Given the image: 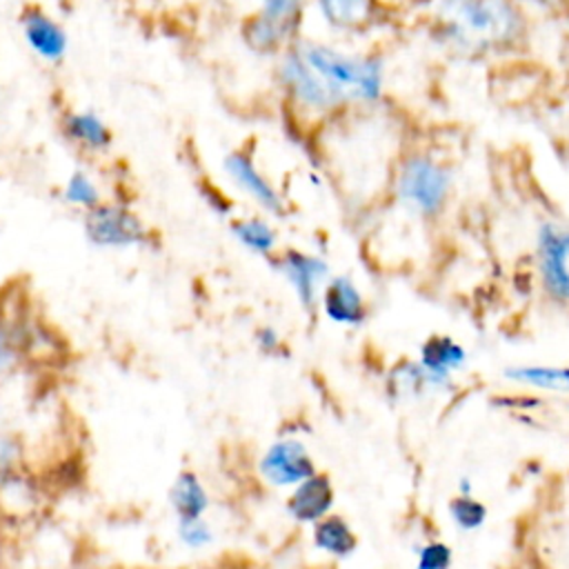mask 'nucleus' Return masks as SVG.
Instances as JSON below:
<instances>
[{"label":"nucleus","mask_w":569,"mask_h":569,"mask_svg":"<svg viewBox=\"0 0 569 569\" xmlns=\"http://www.w3.org/2000/svg\"><path fill=\"white\" fill-rule=\"evenodd\" d=\"M333 505V487L327 476L313 473L296 485L293 493L287 500V509L291 518L300 522H318L322 520Z\"/></svg>","instance_id":"nucleus-18"},{"label":"nucleus","mask_w":569,"mask_h":569,"mask_svg":"<svg viewBox=\"0 0 569 569\" xmlns=\"http://www.w3.org/2000/svg\"><path fill=\"white\" fill-rule=\"evenodd\" d=\"M431 42L453 60L487 62L520 53L533 16L518 0H420Z\"/></svg>","instance_id":"nucleus-2"},{"label":"nucleus","mask_w":569,"mask_h":569,"mask_svg":"<svg viewBox=\"0 0 569 569\" xmlns=\"http://www.w3.org/2000/svg\"><path fill=\"white\" fill-rule=\"evenodd\" d=\"M567 67H569V56H567Z\"/></svg>","instance_id":"nucleus-29"},{"label":"nucleus","mask_w":569,"mask_h":569,"mask_svg":"<svg viewBox=\"0 0 569 569\" xmlns=\"http://www.w3.org/2000/svg\"><path fill=\"white\" fill-rule=\"evenodd\" d=\"M416 362L427 376L431 389H440L447 387L451 376L467 365V349L451 336L433 333L420 345Z\"/></svg>","instance_id":"nucleus-14"},{"label":"nucleus","mask_w":569,"mask_h":569,"mask_svg":"<svg viewBox=\"0 0 569 569\" xmlns=\"http://www.w3.org/2000/svg\"><path fill=\"white\" fill-rule=\"evenodd\" d=\"M505 378L556 393H569V367L558 365H513L505 369Z\"/></svg>","instance_id":"nucleus-19"},{"label":"nucleus","mask_w":569,"mask_h":569,"mask_svg":"<svg viewBox=\"0 0 569 569\" xmlns=\"http://www.w3.org/2000/svg\"><path fill=\"white\" fill-rule=\"evenodd\" d=\"M531 16H567L569 0H518Z\"/></svg>","instance_id":"nucleus-26"},{"label":"nucleus","mask_w":569,"mask_h":569,"mask_svg":"<svg viewBox=\"0 0 569 569\" xmlns=\"http://www.w3.org/2000/svg\"><path fill=\"white\" fill-rule=\"evenodd\" d=\"M309 0H256V11L240 27L242 42L258 56L278 58L305 36Z\"/></svg>","instance_id":"nucleus-4"},{"label":"nucleus","mask_w":569,"mask_h":569,"mask_svg":"<svg viewBox=\"0 0 569 569\" xmlns=\"http://www.w3.org/2000/svg\"><path fill=\"white\" fill-rule=\"evenodd\" d=\"M309 9L336 38H360L382 18L385 0H309Z\"/></svg>","instance_id":"nucleus-10"},{"label":"nucleus","mask_w":569,"mask_h":569,"mask_svg":"<svg viewBox=\"0 0 569 569\" xmlns=\"http://www.w3.org/2000/svg\"><path fill=\"white\" fill-rule=\"evenodd\" d=\"M256 342H258V347H260L262 351H267V353L280 349V336H278V331H276L273 327H260V329L256 331Z\"/></svg>","instance_id":"nucleus-27"},{"label":"nucleus","mask_w":569,"mask_h":569,"mask_svg":"<svg viewBox=\"0 0 569 569\" xmlns=\"http://www.w3.org/2000/svg\"><path fill=\"white\" fill-rule=\"evenodd\" d=\"M60 131L69 144L91 156L109 151L113 142L109 124L93 109H67L60 116Z\"/></svg>","instance_id":"nucleus-15"},{"label":"nucleus","mask_w":569,"mask_h":569,"mask_svg":"<svg viewBox=\"0 0 569 569\" xmlns=\"http://www.w3.org/2000/svg\"><path fill=\"white\" fill-rule=\"evenodd\" d=\"M313 545L336 558H347L353 553L358 540L349 522L340 516H325L313 527Z\"/></svg>","instance_id":"nucleus-20"},{"label":"nucleus","mask_w":569,"mask_h":569,"mask_svg":"<svg viewBox=\"0 0 569 569\" xmlns=\"http://www.w3.org/2000/svg\"><path fill=\"white\" fill-rule=\"evenodd\" d=\"M62 200L76 209L89 211L96 204H100L104 198L96 178L82 169H76L69 173V178L62 184Z\"/></svg>","instance_id":"nucleus-22"},{"label":"nucleus","mask_w":569,"mask_h":569,"mask_svg":"<svg viewBox=\"0 0 569 569\" xmlns=\"http://www.w3.org/2000/svg\"><path fill=\"white\" fill-rule=\"evenodd\" d=\"M456 193V171L436 151L413 147L398 153L387 180L391 204L420 222L440 220Z\"/></svg>","instance_id":"nucleus-3"},{"label":"nucleus","mask_w":569,"mask_h":569,"mask_svg":"<svg viewBox=\"0 0 569 569\" xmlns=\"http://www.w3.org/2000/svg\"><path fill=\"white\" fill-rule=\"evenodd\" d=\"M318 311L338 327L358 329L369 318V302L351 273H333L322 287Z\"/></svg>","instance_id":"nucleus-11"},{"label":"nucleus","mask_w":569,"mask_h":569,"mask_svg":"<svg viewBox=\"0 0 569 569\" xmlns=\"http://www.w3.org/2000/svg\"><path fill=\"white\" fill-rule=\"evenodd\" d=\"M531 271L540 293L569 307V220L542 218L531 242Z\"/></svg>","instance_id":"nucleus-6"},{"label":"nucleus","mask_w":569,"mask_h":569,"mask_svg":"<svg viewBox=\"0 0 569 569\" xmlns=\"http://www.w3.org/2000/svg\"><path fill=\"white\" fill-rule=\"evenodd\" d=\"M258 469L260 476L276 487L298 485L316 473L309 451L298 440H278L269 445L258 460Z\"/></svg>","instance_id":"nucleus-13"},{"label":"nucleus","mask_w":569,"mask_h":569,"mask_svg":"<svg viewBox=\"0 0 569 569\" xmlns=\"http://www.w3.org/2000/svg\"><path fill=\"white\" fill-rule=\"evenodd\" d=\"M229 231L233 240L249 253L271 260L282 247H280V231L264 213H249L238 216L229 222Z\"/></svg>","instance_id":"nucleus-17"},{"label":"nucleus","mask_w":569,"mask_h":569,"mask_svg":"<svg viewBox=\"0 0 569 569\" xmlns=\"http://www.w3.org/2000/svg\"><path fill=\"white\" fill-rule=\"evenodd\" d=\"M567 16H569V4H567Z\"/></svg>","instance_id":"nucleus-30"},{"label":"nucleus","mask_w":569,"mask_h":569,"mask_svg":"<svg viewBox=\"0 0 569 569\" xmlns=\"http://www.w3.org/2000/svg\"><path fill=\"white\" fill-rule=\"evenodd\" d=\"M222 173H224L227 182L258 209V213L278 218L287 211V200H284L282 191L262 171L253 151H249L244 147L231 149L222 158Z\"/></svg>","instance_id":"nucleus-9"},{"label":"nucleus","mask_w":569,"mask_h":569,"mask_svg":"<svg viewBox=\"0 0 569 569\" xmlns=\"http://www.w3.org/2000/svg\"><path fill=\"white\" fill-rule=\"evenodd\" d=\"M20 31L24 38V44L36 53L40 60L49 64H58L64 60L69 49V38L64 27L47 13L38 4H29L20 13Z\"/></svg>","instance_id":"nucleus-12"},{"label":"nucleus","mask_w":569,"mask_h":569,"mask_svg":"<svg viewBox=\"0 0 569 569\" xmlns=\"http://www.w3.org/2000/svg\"><path fill=\"white\" fill-rule=\"evenodd\" d=\"M273 76L291 113L313 127L378 109L387 96L382 56L309 36H300L276 58Z\"/></svg>","instance_id":"nucleus-1"},{"label":"nucleus","mask_w":569,"mask_h":569,"mask_svg":"<svg viewBox=\"0 0 569 569\" xmlns=\"http://www.w3.org/2000/svg\"><path fill=\"white\" fill-rule=\"evenodd\" d=\"M451 567V549L445 542H427L418 551L416 569H449Z\"/></svg>","instance_id":"nucleus-25"},{"label":"nucleus","mask_w":569,"mask_h":569,"mask_svg":"<svg viewBox=\"0 0 569 569\" xmlns=\"http://www.w3.org/2000/svg\"><path fill=\"white\" fill-rule=\"evenodd\" d=\"M449 513H451V520L465 529V531H471V529H478L485 518H487V509L482 502H478L476 498H471L469 493H462L458 498H453L449 502Z\"/></svg>","instance_id":"nucleus-24"},{"label":"nucleus","mask_w":569,"mask_h":569,"mask_svg":"<svg viewBox=\"0 0 569 569\" xmlns=\"http://www.w3.org/2000/svg\"><path fill=\"white\" fill-rule=\"evenodd\" d=\"M167 502L176 520H196V518H207L211 509V493L193 469H182L176 473V478L169 485L167 491Z\"/></svg>","instance_id":"nucleus-16"},{"label":"nucleus","mask_w":569,"mask_h":569,"mask_svg":"<svg viewBox=\"0 0 569 569\" xmlns=\"http://www.w3.org/2000/svg\"><path fill=\"white\" fill-rule=\"evenodd\" d=\"M27 480V453L16 433H0V496L22 489Z\"/></svg>","instance_id":"nucleus-21"},{"label":"nucleus","mask_w":569,"mask_h":569,"mask_svg":"<svg viewBox=\"0 0 569 569\" xmlns=\"http://www.w3.org/2000/svg\"><path fill=\"white\" fill-rule=\"evenodd\" d=\"M269 262H271V269L289 287L296 302L307 313L318 311L322 287L333 276L329 260L322 253H316L309 249L282 247Z\"/></svg>","instance_id":"nucleus-8"},{"label":"nucleus","mask_w":569,"mask_h":569,"mask_svg":"<svg viewBox=\"0 0 569 569\" xmlns=\"http://www.w3.org/2000/svg\"><path fill=\"white\" fill-rule=\"evenodd\" d=\"M82 229L89 244L111 251L138 249L151 240V231L144 220L129 204L118 200H102L93 209L84 211Z\"/></svg>","instance_id":"nucleus-7"},{"label":"nucleus","mask_w":569,"mask_h":569,"mask_svg":"<svg viewBox=\"0 0 569 569\" xmlns=\"http://www.w3.org/2000/svg\"><path fill=\"white\" fill-rule=\"evenodd\" d=\"M562 153H565V158H567V164H569V140H567V144H565V149H562Z\"/></svg>","instance_id":"nucleus-28"},{"label":"nucleus","mask_w":569,"mask_h":569,"mask_svg":"<svg viewBox=\"0 0 569 569\" xmlns=\"http://www.w3.org/2000/svg\"><path fill=\"white\" fill-rule=\"evenodd\" d=\"M49 331L20 300H0V380L36 365L49 347Z\"/></svg>","instance_id":"nucleus-5"},{"label":"nucleus","mask_w":569,"mask_h":569,"mask_svg":"<svg viewBox=\"0 0 569 569\" xmlns=\"http://www.w3.org/2000/svg\"><path fill=\"white\" fill-rule=\"evenodd\" d=\"M173 538L184 551L200 553V551H207L216 542V529L209 522V518L176 520L173 522Z\"/></svg>","instance_id":"nucleus-23"}]
</instances>
